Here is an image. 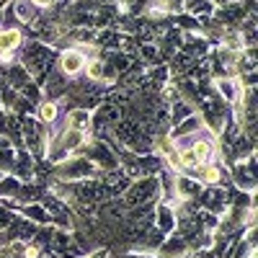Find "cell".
<instances>
[{
  "label": "cell",
  "mask_w": 258,
  "mask_h": 258,
  "mask_svg": "<svg viewBox=\"0 0 258 258\" xmlns=\"http://www.w3.org/2000/svg\"><path fill=\"white\" fill-rule=\"evenodd\" d=\"M21 44V31L18 29H3L0 31V52H13Z\"/></svg>",
  "instance_id": "cell-4"
},
{
  "label": "cell",
  "mask_w": 258,
  "mask_h": 258,
  "mask_svg": "<svg viewBox=\"0 0 258 258\" xmlns=\"http://www.w3.org/2000/svg\"><path fill=\"white\" fill-rule=\"evenodd\" d=\"M41 119H44V121H54L57 119V103L54 101L41 106Z\"/></svg>",
  "instance_id": "cell-8"
},
{
  "label": "cell",
  "mask_w": 258,
  "mask_h": 258,
  "mask_svg": "<svg viewBox=\"0 0 258 258\" xmlns=\"http://www.w3.org/2000/svg\"><path fill=\"white\" fill-rule=\"evenodd\" d=\"M59 68H62L64 75H78V73L85 68V54H83L80 49H68V52H62Z\"/></svg>",
  "instance_id": "cell-2"
},
{
  "label": "cell",
  "mask_w": 258,
  "mask_h": 258,
  "mask_svg": "<svg viewBox=\"0 0 258 258\" xmlns=\"http://www.w3.org/2000/svg\"><path fill=\"white\" fill-rule=\"evenodd\" d=\"M16 11H18V16L24 18V21H31L36 16V6L31 3V0H21V3L16 6Z\"/></svg>",
  "instance_id": "cell-7"
},
{
  "label": "cell",
  "mask_w": 258,
  "mask_h": 258,
  "mask_svg": "<svg viewBox=\"0 0 258 258\" xmlns=\"http://www.w3.org/2000/svg\"><path fill=\"white\" fill-rule=\"evenodd\" d=\"M85 142V132H80V129H73V126H68L62 132V137H59V153H73V150H78L80 145Z\"/></svg>",
  "instance_id": "cell-3"
},
{
  "label": "cell",
  "mask_w": 258,
  "mask_h": 258,
  "mask_svg": "<svg viewBox=\"0 0 258 258\" xmlns=\"http://www.w3.org/2000/svg\"><path fill=\"white\" fill-rule=\"evenodd\" d=\"M202 178H204V181H217V178H220V170H217V168H204V170H202Z\"/></svg>",
  "instance_id": "cell-10"
},
{
  "label": "cell",
  "mask_w": 258,
  "mask_h": 258,
  "mask_svg": "<svg viewBox=\"0 0 258 258\" xmlns=\"http://www.w3.org/2000/svg\"><path fill=\"white\" fill-rule=\"evenodd\" d=\"M88 75L96 78V80H101V78H103V64H101V62H91V64H88Z\"/></svg>",
  "instance_id": "cell-9"
},
{
  "label": "cell",
  "mask_w": 258,
  "mask_h": 258,
  "mask_svg": "<svg viewBox=\"0 0 258 258\" xmlns=\"http://www.w3.org/2000/svg\"><path fill=\"white\" fill-rule=\"evenodd\" d=\"M209 158H212V145L209 142H197V145H191V147H186V150H181V153H178V163L183 168L204 165Z\"/></svg>",
  "instance_id": "cell-1"
},
{
  "label": "cell",
  "mask_w": 258,
  "mask_h": 258,
  "mask_svg": "<svg viewBox=\"0 0 258 258\" xmlns=\"http://www.w3.org/2000/svg\"><path fill=\"white\" fill-rule=\"evenodd\" d=\"M88 121H91V114L85 111V109H73L70 116H68V124H70L73 129H80V132H85Z\"/></svg>",
  "instance_id": "cell-5"
},
{
  "label": "cell",
  "mask_w": 258,
  "mask_h": 258,
  "mask_svg": "<svg viewBox=\"0 0 258 258\" xmlns=\"http://www.w3.org/2000/svg\"><path fill=\"white\" fill-rule=\"evenodd\" d=\"M217 88H220V93H222L227 101H238V98H240V91L235 93V83H232V80H220Z\"/></svg>",
  "instance_id": "cell-6"
},
{
  "label": "cell",
  "mask_w": 258,
  "mask_h": 258,
  "mask_svg": "<svg viewBox=\"0 0 258 258\" xmlns=\"http://www.w3.org/2000/svg\"><path fill=\"white\" fill-rule=\"evenodd\" d=\"M31 3L36 6V8H47V6H52L54 0H31Z\"/></svg>",
  "instance_id": "cell-11"
}]
</instances>
